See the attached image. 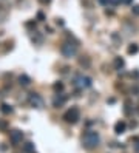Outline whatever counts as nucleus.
Wrapping results in <instances>:
<instances>
[{
  "label": "nucleus",
  "mask_w": 139,
  "mask_h": 153,
  "mask_svg": "<svg viewBox=\"0 0 139 153\" xmlns=\"http://www.w3.org/2000/svg\"><path fill=\"white\" fill-rule=\"evenodd\" d=\"M99 2L102 3V5H107V3H108V0H99Z\"/></svg>",
  "instance_id": "4be33fe9"
},
{
  "label": "nucleus",
  "mask_w": 139,
  "mask_h": 153,
  "mask_svg": "<svg viewBox=\"0 0 139 153\" xmlns=\"http://www.w3.org/2000/svg\"><path fill=\"white\" fill-rule=\"evenodd\" d=\"M125 127H127V124H125L124 121L116 122V125H114V132H116V135H122V133L125 132Z\"/></svg>",
  "instance_id": "0eeeda50"
},
{
  "label": "nucleus",
  "mask_w": 139,
  "mask_h": 153,
  "mask_svg": "<svg viewBox=\"0 0 139 153\" xmlns=\"http://www.w3.org/2000/svg\"><path fill=\"white\" fill-rule=\"evenodd\" d=\"M19 82H20V85L26 87V85H29V84H31V79H29L26 74H22V76L19 78Z\"/></svg>",
  "instance_id": "1a4fd4ad"
},
{
  "label": "nucleus",
  "mask_w": 139,
  "mask_h": 153,
  "mask_svg": "<svg viewBox=\"0 0 139 153\" xmlns=\"http://www.w3.org/2000/svg\"><path fill=\"white\" fill-rule=\"evenodd\" d=\"M130 105H131V102L125 101V114H130Z\"/></svg>",
  "instance_id": "dca6fc26"
},
{
  "label": "nucleus",
  "mask_w": 139,
  "mask_h": 153,
  "mask_svg": "<svg viewBox=\"0 0 139 153\" xmlns=\"http://www.w3.org/2000/svg\"><path fill=\"white\" fill-rule=\"evenodd\" d=\"M91 78H88V76H76L74 78V85L77 87V88H88V87H91Z\"/></svg>",
  "instance_id": "7ed1b4c3"
},
{
  "label": "nucleus",
  "mask_w": 139,
  "mask_h": 153,
  "mask_svg": "<svg viewBox=\"0 0 139 153\" xmlns=\"http://www.w3.org/2000/svg\"><path fill=\"white\" fill-rule=\"evenodd\" d=\"M127 51H128V54H135V53L139 51V47L136 45V43H131V45L128 47V50H127Z\"/></svg>",
  "instance_id": "f8f14e48"
},
{
  "label": "nucleus",
  "mask_w": 139,
  "mask_h": 153,
  "mask_svg": "<svg viewBox=\"0 0 139 153\" xmlns=\"http://www.w3.org/2000/svg\"><path fill=\"white\" fill-rule=\"evenodd\" d=\"M53 88H54L56 91H62L63 90V84H62V82H56V84L53 85Z\"/></svg>",
  "instance_id": "2eb2a0df"
},
{
  "label": "nucleus",
  "mask_w": 139,
  "mask_h": 153,
  "mask_svg": "<svg viewBox=\"0 0 139 153\" xmlns=\"http://www.w3.org/2000/svg\"><path fill=\"white\" fill-rule=\"evenodd\" d=\"M131 11H133V14H136V16H139V5H135V6L131 8Z\"/></svg>",
  "instance_id": "f3484780"
},
{
  "label": "nucleus",
  "mask_w": 139,
  "mask_h": 153,
  "mask_svg": "<svg viewBox=\"0 0 139 153\" xmlns=\"http://www.w3.org/2000/svg\"><path fill=\"white\" fill-rule=\"evenodd\" d=\"M33 26H36L34 22H28V23H26V28H33Z\"/></svg>",
  "instance_id": "6ab92c4d"
},
{
  "label": "nucleus",
  "mask_w": 139,
  "mask_h": 153,
  "mask_svg": "<svg viewBox=\"0 0 139 153\" xmlns=\"http://www.w3.org/2000/svg\"><path fill=\"white\" fill-rule=\"evenodd\" d=\"M29 104L36 108H42V105H44V102H42V97L37 94V93H31L29 94Z\"/></svg>",
  "instance_id": "423d86ee"
},
{
  "label": "nucleus",
  "mask_w": 139,
  "mask_h": 153,
  "mask_svg": "<svg viewBox=\"0 0 139 153\" xmlns=\"http://www.w3.org/2000/svg\"><path fill=\"white\" fill-rule=\"evenodd\" d=\"M25 153H31V152H33L34 150V144L33 142H25L23 144V149H22Z\"/></svg>",
  "instance_id": "9d476101"
},
{
  "label": "nucleus",
  "mask_w": 139,
  "mask_h": 153,
  "mask_svg": "<svg viewBox=\"0 0 139 153\" xmlns=\"http://www.w3.org/2000/svg\"><path fill=\"white\" fill-rule=\"evenodd\" d=\"M39 2H40V3H44V5H48V3L51 2V0H39Z\"/></svg>",
  "instance_id": "412c9836"
},
{
  "label": "nucleus",
  "mask_w": 139,
  "mask_h": 153,
  "mask_svg": "<svg viewBox=\"0 0 139 153\" xmlns=\"http://www.w3.org/2000/svg\"><path fill=\"white\" fill-rule=\"evenodd\" d=\"M22 139H23V133L20 130H13L9 133V141L13 142V145H17L19 142H22Z\"/></svg>",
  "instance_id": "39448f33"
},
{
  "label": "nucleus",
  "mask_w": 139,
  "mask_h": 153,
  "mask_svg": "<svg viewBox=\"0 0 139 153\" xmlns=\"http://www.w3.org/2000/svg\"><path fill=\"white\" fill-rule=\"evenodd\" d=\"M124 59H122V57H114V67L117 68V70H121L122 67H124Z\"/></svg>",
  "instance_id": "9b49d317"
},
{
  "label": "nucleus",
  "mask_w": 139,
  "mask_h": 153,
  "mask_svg": "<svg viewBox=\"0 0 139 153\" xmlns=\"http://www.w3.org/2000/svg\"><path fill=\"white\" fill-rule=\"evenodd\" d=\"M65 102H67V97H65V96H57L53 104H54V107H62Z\"/></svg>",
  "instance_id": "6e6552de"
},
{
  "label": "nucleus",
  "mask_w": 139,
  "mask_h": 153,
  "mask_svg": "<svg viewBox=\"0 0 139 153\" xmlns=\"http://www.w3.org/2000/svg\"><path fill=\"white\" fill-rule=\"evenodd\" d=\"M37 19H39V20H44V19H45L44 13H39V14H37Z\"/></svg>",
  "instance_id": "aec40b11"
},
{
  "label": "nucleus",
  "mask_w": 139,
  "mask_h": 153,
  "mask_svg": "<svg viewBox=\"0 0 139 153\" xmlns=\"http://www.w3.org/2000/svg\"><path fill=\"white\" fill-rule=\"evenodd\" d=\"M99 135L93 132V130H88V132H85V135L82 136V142H84V147H87V149H96V147L99 145Z\"/></svg>",
  "instance_id": "f257e3e1"
},
{
  "label": "nucleus",
  "mask_w": 139,
  "mask_h": 153,
  "mask_svg": "<svg viewBox=\"0 0 139 153\" xmlns=\"http://www.w3.org/2000/svg\"><path fill=\"white\" fill-rule=\"evenodd\" d=\"M2 111H3L5 114H8V113H11V111H13V107H11V105H8V104H3V105H2Z\"/></svg>",
  "instance_id": "4468645a"
},
{
  "label": "nucleus",
  "mask_w": 139,
  "mask_h": 153,
  "mask_svg": "<svg viewBox=\"0 0 139 153\" xmlns=\"http://www.w3.org/2000/svg\"><path fill=\"white\" fill-rule=\"evenodd\" d=\"M63 119H65V122H68V124H76L79 119H81L79 108H77V107H71L65 114H63Z\"/></svg>",
  "instance_id": "f03ea898"
},
{
  "label": "nucleus",
  "mask_w": 139,
  "mask_h": 153,
  "mask_svg": "<svg viewBox=\"0 0 139 153\" xmlns=\"http://www.w3.org/2000/svg\"><path fill=\"white\" fill-rule=\"evenodd\" d=\"M79 63H81L82 67H90V59L87 56H82L81 59H79Z\"/></svg>",
  "instance_id": "ddd939ff"
},
{
  "label": "nucleus",
  "mask_w": 139,
  "mask_h": 153,
  "mask_svg": "<svg viewBox=\"0 0 139 153\" xmlns=\"http://www.w3.org/2000/svg\"><path fill=\"white\" fill-rule=\"evenodd\" d=\"M6 127H8L6 122H5V121H0V130H6Z\"/></svg>",
  "instance_id": "a211bd4d"
},
{
  "label": "nucleus",
  "mask_w": 139,
  "mask_h": 153,
  "mask_svg": "<svg viewBox=\"0 0 139 153\" xmlns=\"http://www.w3.org/2000/svg\"><path fill=\"white\" fill-rule=\"evenodd\" d=\"M122 3H131V0H121Z\"/></svg>",
  "instance_id": "5701e85b"
},
{
  "label": "nucleus",
  "mask_w": 139,
  "mask_h": 153,
  "mask_svg": "<svg viewBox=\"0 0 139 153\" xmlns=\"http://www.w3.org/2000/svg\"><path fill=\"white\" fill-rule=\"evenodd\" d=\"M60 51H62V54L65 57H74V56H76V53H77V45H71V43L65 42L60 47Z\"/></svg>",
  "instance_id": "20e7f679"
}]
</instances>
